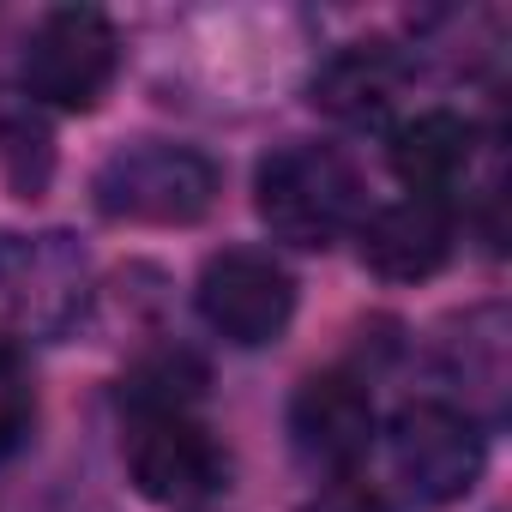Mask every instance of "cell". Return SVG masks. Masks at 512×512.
<instances>
[{"label":"cell","mask_w":512,"mask_h":512,"mask_svg":"<svg viewBox=\"0 0 512 512\" xmlns=\"http://www.w3.org/2000/svg\"><path fill=\"white\" fill-rule=\"evenodd\" d=\"M260 223L290 247H332L368 217L362 175L332 145H284L253 175Z\"/></svg>","instance_id":"cell-1"},{"label":"cell","mask_w":512,"mask_h":512,"mask_svg":"<svg viewBox=\"0 0 512 512\" xmlns=\"http://www.w3.org/2000/svg\"><path fill=\"white\" fill-rule=\"evenodd\" d=\"M91 193H97V211L115 223L181 229L217 205V163L175 139H133L97 169Z\"/></svg>","instance_id":"cell-2"},{"label":"cell","mask_w":512,"mask_h":512,"mask_svg":"<svg viewBox=\"0 0 512 512\" xmlns=\"http://www.w3.org/2000/svg\"><path fill=\"white\" fill-rule=\"evenodd\" d=\"M121 73V37L97 7H55L37 19L19 55V85L31 103L85 115L109 97Z\"/></svg>","instance_id":"cell-3"},{"label":"cell","mask_w":512,"mask_h":512,"mask_svg":"<svg viewBox=\"0 0 512 512\" xmlns=\"http://www.w3.org/2000/svg\"><path fill=\"white\" fill-rule=\"evenodd\" d=\"M91 302V253L49 229V235H0V320L31 332V338H61Z\"/></svg>","instance_id":"cell-4"},{"label":"cell","mask_w":512,"mask_h":512,"mask_svg":"<svg viewBox=\"0 0 512 512\" xmlns=\"http://www.w3.org/2000/svg\"><path fill=\"white\" fill-rule=\"evenodd\" d=\"M386 452H392L398 482L416 500H434V506L464 500L482 476V458H488L476 416L458 410V404H440V398L404 404L386 428Z\"/></svg>","instance_id":"cell-5"},{"label":"cell","mask_w":512,"mask_h":512,"mask_svg":"<svg viewBox=\"0 0 512 512\" xmlns=\"http://www.w3.org/2000/svg\"><path fill=\"white\" fill-rule=\"evenodd\" d=\"M199 320L235 344V350H260L278 344L290 314H296V278L260 247H223L199 272Z\"/></svg>","instance_id":"cell-6"},{"label":"cell","mask_w":512,"mask_h":512,"mask_svg":"<svg viewBox=\"0 0 512 512\" xmlns=\"http://www.w3.org/2000/svg\"><path fill=\"white\" fill-rule=\"evenodd\" d=\"M127 476L145 500L157 506H199L205 494L223 488L229 476V452L217 446L211 428H199L187 410H163V416H133L127 434Z\"/></svg>","instance_id":"cell-7"},{"label":"cell","mask_w":512,"mask_h":512,"mask_svg":"<svg viewBox=\"0 0 512 512\" xmlns=\"http://www.w3.org/2000/svg\"><path fill=\"white\" fill-rule=\"evenodd\" d=\"M290 434H296V452L314 464V470H356L374 446V398L362 380L350 374H314L296 404H290Z\"/></svg>","instance_id":"cell-8"},{"label":"cell","mask_w":512,"mask_h":512,"mask_svg":"<svg viewBox=\"0 0 512 512\" xmlns=\"http://www.w3.org/2000/svg\"><path fill=\"white\" fill-rule=\"evenodd\" d=\"M362 260L392 284H422L452 260V211L440 199H398L356 223Z\"/></svg>","instance_id":"cell-9"},{"label":"cell","mask_w":512,"mask_h":512,"mask_svg":"<svg viewBox=\"0 0 512 512\" xmlns=\"http://www.w3.org/2000/svg\"><path fill=\"white\" fill-rule=\"evenodd\" d=\"M410 85V67L392 43H350L314 73V109L344 127H386L398 97Z\"/></svg>","instance_id":"cell-10"},{"label":"cell","mask_w":512,"mask_h":512,"mask_svg":"<svg viewBox=\"0 0 512 512\" xmlns=\"http://www.w3.org/2000/svg\"><path fill=\"white\" fill-rule=\"evenodd\" d=\"M476 157V127L452 109H422L392 133V175L410 187V199H440L470 175Z\"/></svg>","instance_id":"cell-11"},{"label":"cell","mask_w":512,"mask_h":512,"mask_svg":"<svg viewBox=\"0 0 512 512\" xmlns=\"http://www.w3.org/2000/svg\"><path fill=\"white\" fill-rule=\"evenodd\" d=\"M199 386H205L199 356H187V350H157V356H145V362L121 380V398H127L133 416H163V410H187V404L199 398Z\"/></svg>","instance_id":"cell-12"},{"label":"cell","mask_w":512,"mask_h":512,"mask_svg":"<svg viewBox=\"0 0 512 512\" xmlns=\"http://www.w3.org/2000/svg\"><path fill=\"white\" fill-rule=\"evenodd\" d=\"M55 175V145L43 133V121L31 115H0V181L19 199H37Z\"/></svg>","instance_id":"cell-13"},{"label":"cell","mask_w":512,"mask_h":512,"mask_svg":"<svg viewBox=\"0 0 512 512\" xmlns=\"http://www.w3.org/2000/svg\"><path fill=\"white\" fill-rule=\"evenodd\" d=\"M31 416H37V398H31V380H25V362L0 344V458H13L31 434Z\"/></svg>","instance_id":"cell-14"},{"label":"cell","mask_w":512,"mask_h":512,"mask_svg":"<svg viewBox=\"0 0 512 512\" xmlns=\"http://www.w3.org/2000/svg\"><path fill=\"white\" fill-rule=\"evenodd\" d=\"M314 512H404L398 500H386L380 488H362V482H332L320 500H314Z\"/></svg>","instance_id":"cell-15"}]
</instances>
